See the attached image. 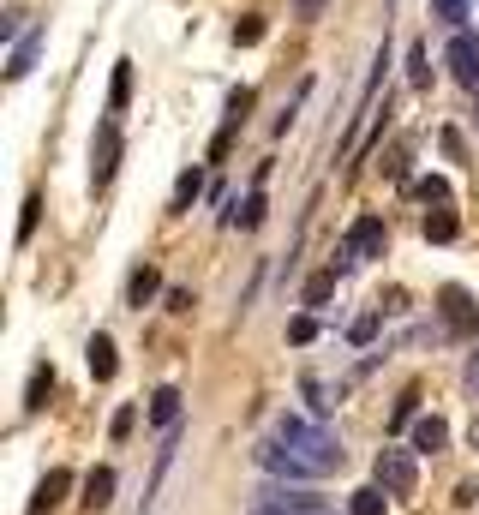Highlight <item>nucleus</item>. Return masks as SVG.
I'll list each match as a JSON object with an SVG mask.
<instances>
[{
    "label": "nucleus",
    "instance_id": "nucleus-19",
    "mask_svg": "<svg viewBox=\"0 0 479 515\" xmlns=\"http://www.w3.org/2000/svg\"><path fill=\"white\" fill-rule=\"evenodd\" d=\"M426 240H438V246H444V240H456V216H450L444 204H438V210L426 216Z\"/></svg>",
    "mask_w": 479,
    "mask_h": 515
},
{
    "label": "nucleus",
    "instance_id": "nucleus-35",
    "mask_svg": "<svg viewBox=\"0 0 479 515\" xmlns=\"http://www.w3.org/2000/svg\"><path fill=\"white\" fill-rule=\"evenodd\" d=\"M468 444H474V450H479V420H474V426H468Z\"/></svg>",
    "mask_w": 479,
    "mask_h": 515
},
{
    "label": "nucleus",
    "instance_id": "nucleus-28",
    "mask_svg": "<svg viewBox=\"0 0 479 515\" xmlns=\"http://www.w3.org/2000/svg\"><path fill=\"white\" fill-rule=\"evenodd\" d=\"M312 336H318V318H294L288 324V342H312Z\"/></svg>",
    "mask_w": 479,
    "mask_h": 515
},
{
    "label": "nucleus",
    "instance_id": "nucleus-31",
    "mask_svg": "<svg viewBox=\"0 0 479 515\" xmlns=\"http://www.w3.org/2000/svg\"><path fill=\"white\" fill-rule=\"evenodd\" d=\"M168 312L186 318V312H192V294H186V288H168Z\"/></svg>",
    "mask_w": 479,
    "mask_h": 515
},
{
    "label": "nucleus",
    "instance_id": "nucleus-12",
    "mask_svg": "<svg viewBox=\"0 0 479 515\" xmlns=\"http://www.w3.org/2000/svg\"><path fill=\"white\" fill-rule=\"evenodd\" d=\"M174 420H180V390H174V384H162V390L150 396V426L174 432Z\"/></svg>",
    "mask_w": 479,
    "mask_h": 515
},
{
    "label": "nucleus",
    "instance_id": "nucleus-14",
    "mask_svg": "<svg viewBox=\"0 0 479 515\" xmlns=\"http://www.w3.org/2000/svg\"><path fill=\"white\" fill-rule=\"evenodd\" d=\"M36 42H42L36 30H24V36H18V48H12V66H6V78H24V72L36 66Z\"/></svg>",
    "mask_w": 479,
    "mask_h": 515
},
{
    "label": "nucleus",
    "instance_id": "nucleus-27",
    "mask_svg": "<svg viewBox=\"0 0 479 515\" xmlns=\"http://www.w3.org/2000/svg\"><path fill=\"white\" fill-rule=\"evenodd\" d=\"M432 6H438L444 24H462V18H468V0H432Z\"/></svg>",
    "mask_w": 479,
    "mask_h": 515
},
{
    "label": "nucleus",
    "instance_id": "nucleus-10",
    "mask_svg": "<svg viewBox=\"0 0 479 515\" xmlns=\"http://www.w3.org/2000/svg\"><path fill=\"white\" fill-rule=\"evenodd\" d=\"M156 294H162V270H156V264H138L132 282H126V300L144 306V300H156Z\"/></svg>",
    "mask_w": 479,
    "mask_h": 515
},
{
    "label": "nucleus",
    "instance_id": "nucleus-13",
    "mask_svg": "<svg viewBox=\"0 0 479 515\" xmlns=\"http://www.w3.org/2000/svg\"><path fill=\"white\" fill-rule=\"evenodd\" d=\"M444 444H450V426H444L438 414H432V420H414V450H426V456H438Z\"/></svg>",
    "mask_w": 479,
    "mask_h": 515
},
{
    "label": "nucleus",
    "instance_id": "nucleus-30",
    "mask_svg": "<svg viewBox=\"0 0 479 515\" xmlns=\"http://www.w3.org/2000/svg\"><path fill=\"white\" fill-rule=\"evenodd\" d=\"M444 156H450V162H468V144H462V132H444Z\"/></svg>",
    "mask_w": 479,
    "mask_h": 515
},
{
    "label": "nucleus",
    "instance_id": "nucleus-20",
    "mask_svg": "<svg viewBox=\"0 0 479 515\" xmlns=\"http://www.w3.org/2000/svg\"><path fill=\"white\" fill-rule=\"evenodd\" d=\"M264 30H270V24H264L258 12H246V18L234 24V42H240V48H252V42H264Z\"/></svg>",
    "mask_w": 479,
    "mask_h": 515
},
{
    "label": "nucleus",
    "instance_id": "nucleus-6",
    "mask_svg": "<svg viewBox=\"0 0 479 515\" xmlns=\"http://www.w3.org/2000/svg\"><path fill=\"white\" fill-rule=\"evenodd\" d=\"M450 72H456L468 90H479V36H468V30H462V36L450 42Z\"/></svg>",
    "mask_w": 479,
    "mask_h": 515
},
{
    "label": "nucleus",
    "instance_id": "nucleus-8",
    "mask_svg": "<svg viewBox=\"0 0 479 515\" xmlns=\"http://www.w3.org/2000/svg\"><path fill=\"white\" fill-rule=\"evenodd\" d=\"M66 492H72V474H66V468H48V480H42V486H36V498H30V515H48Z\"/></svg>",
    "mask_w": 479,
    "mask_h": 515
},
{
    "label": "nucleus",
    "instance_id": "nucleus-33",
    "mask_svg": "<svg viewBox=\"0 0 479 515\" xmlns=\"http://www.w3.org/2000/svg\"><path fill=\"white\" fill-rule=\"evenodd\" d=\"M312 12H324V0H300V18H312Z\"/></svg>",
    "mask_w": 479,
    "mask_h": 515
},
{
    "label": "nucleus",
    "instance_id": "nucleus-7",
    "mask_svg": "<svg viewBox=\"0 0 479 515\" xmlns=\"http://www.w3.org/2000/svg\"><path fill=\"white\" fill-rule=\"evenodd\" d=\"M258 504L270 515H324V498H312V492H264Z\"/></svg>",
    "mask_w": 479,
    "mask_h": 515
},
{
    "label": "nucleus",
    "instance_id": "nucleus-36",
    "mask_svg": "<svg viewBox=\"0 0 479 515\" xmlns=\"http://www.w3.org/2000/svg\"><path fill=\"white\" fill-rule=\"evenodd\" d=\"M252 515H270V510H264V504H258V510H252Z\"/></svg>",
    "mask_w": 479,
    "mask_h": 515
},
{
    "label": "nucleus",
    "instance_id": "nucleus-37",
    "mask_svg": "<svg viewBox=\"0 0 479 515\" xmlns=\"http://www.w3.org/2000/svg\"><path fill=\"white\" fill-rule=\"evenodd\" d=\"M474 96H479V90H474Z\"/></svg>",
    "mask_w": 479,
    "mask_h": 515
},
{
    "label": "nucleus",
    "instance_id": "nucleus-1",
    "mask_svg": "<svg viewBox=\"0 0 479 515\" xmlns=\"http://www.w3.org/2000/svg\"><path fill=\"white\" fill-rule=\"evenodd\" d=\"M258 468L288 474V480H324V474L342 468V444H336L330 426L300 420V414H282L276 420V438L258 444Z\"/></svg>",
    "mask_w": 479,
    "mask_h": 515
},
{
    "label": "nucleus",
    "instance_id": "nucleus-25",
    "mask_svg": "<svg viewBox=\"0 0 479 515\" xmlns=\"http://www.w3.org/2000/svg\"><path fill=\"white\" fill-rule=\"evenodd\" d=\"M408 78H414V90H432V66H426V48H414V54H408Z\"/></svg>",
    "mask_w": 479,
    "mask_h": 515
},
{
    "label": "nucleus",
    "instance_id": "nucleus-5",
    "mask_svg": "<svg viewBox=\"0 0 479 515\" xmlns=\"http://www.w3.org/2000/svg\"><path fill=\"white\" fill-rule=\"evenodd\" d=\"M438 300H444V324H450V336H479V306H474V294H468V288H456V282H450Z\"/></svg>",
    "mask_w": 479,
    "mask_h": 515
},
{
    "label": "nucleus",
    "instance_id": "nucleus-32",
    "mask_svg": "<svg viewBox=\"0 0 479 515\" xmlns=\"http://www.w3.org/2000/svg\"><path fill=\"white\" fill-rule=\"evenodd\" d=\"M414 402H420V396H414V390H408V396H402V402H396V426H414Z\"/></svg>",
    "mask_w": 479,
    "mask_h": 515
},
{
    "label": "nucleus",
    "instance_id": "nucleus-18",
    "mask_svg": "<svg viewBox=\"0 0 479 515\" xmlns=\"http://www.w3.org/2000/svg\"><path fill=\"white\" fill-rule=\"evenodd\" d=\"M48 390H54V366H36V372H30V396H24V408L36 414V408L48 402Z\"/></svg>",
    "mask_w": 479,
    "mask_h": 515
},
{
    "label": "nucleus",
    "instance_id": "nucleus-9",
    "mask_svg": "<svg viewBox=\"0 0 479 515\" xmlns=\"http://www.w3.org/2000/svg\"><path fill=\"white\" fill-rule=\"evenodd\" d=\"M78 504H84V510H108V504H114V468H90Z\"/></svg>",
    "mask_w": 479,
    "mask_h": 515
},
{
    "label": "nucleus",
    "instance_id": "nucleus-11",
    "mask_svg": "<svg viewBox=\"0 0 479 515\" xmlns=\"http://www.w3.org/2000/svg\"><path fill=\"white\" fill-rule=\"evenodd\" d=\"M84 360H90V378H96V384H108V378H114V342H108L102 330L90 336V348H84Z\"/></svg>",
    "mask_w": 479,
    "mask_h": 515
},
{
    "label": "nucleus",
    "instance_id": "nucleus-2",
    "mask_svg": "<svg viewBox=\"0 0 479 515\" xmlns=\"http://www.w3.org/2000/svg\"><path fill=\"white\" fill-rule=\"evenodd\" d=\"M384 246H390V234H384V216H360L354 228H348V240H342V252H336V276L342 270H354V264H366V258H384Z\"/></svg>",
    "mask_w": 479,
    "mask_h": 515
},
{
    "label": "nucleus",
    "instance_id": "nucleus-3",
    "mask_svg": "<svg viewBox=\"0 0 479 515\" xmlns=\"http://www.w3.org/2000/svg\"><path fill=\"white\" fill-rule=\"evenodd\" d=\"M372 480H378L390 498H414V486H420V468H414V456H408V450H378V462H372Z\"/></svg>",
    "mask_w": 479,
    "mask_h": 515
},
{
    "label": "nucleus",
    "instance_id": "nucleus-4",
    "mask_svg": "<svg viewBox=\"0 0 479 515\" xmlns=\"http://www.w3.org/2000/svg\"><path fill=\"white\" fill-rule=\"evenodd\" d=\"M114 168H120V120L108 114L102 132H96V150H90V186H108Z\"/></svg>",
    "mask_w": 479,
    "mask_h": 515
},
{
    "label": "nucleus",
    "instance_id": "nucleus-22",
    "mask_svg": "<svg viewBox=\"0 0 479 515\" xmlns=\"http://www.w3.org/2000/svg\"><path fill=\"white\" fill-rule=\"evenodd\" d=\"M228 222H240V228H258V222H264V192H252V198H246V204H240Z\"/></svg>",
    "mask_w": 479,
    "mask_h": 515
},
{
    "label": "nucleus",
    "instance_id": "nucleus-21",
    "mask_svg": "<svg viewBox=\"0 0 479 515\" xmlns=\"http://www.w3.org/2000/svg\"><path fill=\"white\" fill-rule=\"evenodd\" d=\"M132 426H138V408L126 402V408H114V420H108V438H114V444H126V438H132Z\"/></svg>",
    "mask_w": 479,
    "mask_h": 515
},
{
    "label": "nucleus",
    "instance_id": "nucleus-16",
    "mask_svg": "<svg viewBox=\"0 0 479 515\" xmlns=\"http://www.w3.org/2000/svg\"><path fill=\"white\" fill-rule=\"evenodd\" d=\"M198 192H204V174H198V168H186V174L174 180V204H168V210H192V198H198Z\"/></svg>",
    "mask_w": 479,
    "mask_h": 515
},
{
    "label": "nucleus",
    "instance_id": "nucleus-23",
    "mask_svg": "<svg viewBox=\"0 0 479 515\" xmlns=\"http://www.w3.org/2000/svg\"><path fill=\"white\" fill-rule=\"evenodd\" d=\"M36 222H42V198L30 192V198H24V216H18V246H24V240L36 234Z\"/></svg>",
    "mask_w": 479,
    "mask_h": 515
},
{
    "label": "nucleus",
    "instance_id": "nucleus-29",
    "mask_svg": "<svg viewBox=\"0 0 479 515\" xmlns=\"http://www.w3.org/2000/svg\"><path fill=\"white\" fill-rule=\"evenodd\" d=\"M354 342H372L378 336V312H366V318H354V330H348Z\"/></svg>",
    "mask_w": 479,
    "mask_h": 515
},
{
    "label": "nucleus",
    "instance_id": "nucleus-15",
    "mask_svg": "<svg viewBox=\"0 0 479 515\" xmlns=\"http://www.w3.org/2000/svg\"><path fill=\"white\" fill-rule=\"evenodd\" d=\"M126 96H132V60H120V66H114V84H108V114H120V108H126Z\"/></svg>",
    "mask_w": 479,
    "mask_h": 515
},
{
    "label": "nucleus",
    "instance_id": "nucleus-17",
    "mask_svg": "<svg viewBox=\"0 0 479 515\" xmlns=\"http://www.w3.org/2000/svg\"><path fill=\"white\" fill-rule=\"evenodd\" d=\"M384 504H390V492L372 480L366 492H354V504H348V515H384Z\"/></svg>",
    "mask_w": 479,
    "mask_h": 515
},
{
    "label": "nucleus",
    "instance_id": "nucleus-34",
    "mask_svg": "<svg viewBox=\"0 0 479 515\" xmlns=\"http://www.w3.org/2000/svg\"><path fill=\"white\" fill-rule=\"evenodd\" d=\"M468 384H474V390H479V354H474V360H468Z\"/></svg>",
    "mask_w": 479,
    "mask_h": 515
},
{
    "label": "nucleus",
    "instance_id": "nucleus-24",
    "mask_svg": "<svg viewBox=\"0 0 479 515\" xmlns=\"http://www.w3.org/2000/svg\"><path fill=\"white\" fill-rule=\"evenodd\" d=\"M330 294H336V270H324V276H312V282H306V306H324Z\"/></svg>",
    "mask_w": 479,
    "mask_h": 515
},
{
    "label": "nucleus",
    "instance_id": "nucleus-26",
    "mask_svg": "<svg viewBox=\"0 0 479 515\" xmlns=\"http://www.w3.org/2000/svg\"><path fill=\"white\" fill-rule=\"evenodd\" d=\"M414 192H420L426 204H450V180H438V174H426V180H420Z\"/></svg>",
    "mask_w": 479,
    "mask_h": 515
}]
</instances>
